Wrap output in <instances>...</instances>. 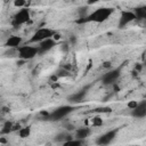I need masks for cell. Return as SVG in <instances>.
<instances>
[{"label": "cell", "mask_w": 146, "mask_h": 146, "mask_svg": "<svg viewBox=\"0 0 146 146\" xmlns=\"http://www.w3.org/2000/svg\"><path fill=\"white\" fill-rule=\"evenodd\" d=\"M30 19H31L30 9L25 7V8L19 9V10L15 14V16H14V18H13V25L17 27V26H19V25H23V24L27 23Z\"/></svg>", "instance_id": "obj_5"}, {"label": "cell", "mask_w": 146, "mask_h": 146, "mask_svg": "<svg viewBox=\"0 0 146 146\" xmlns=\"http://www.w3.org/2000/svg\"><path fill=\"white\" fill-rule=\"evenodd\" d=\"M133 14H135V16H136V19H137V18L143 19V18L146 17V8H145V7H138V8L135 9Z\"/></svg>", "instance_id": "obj_16"}, {"label": "cell", "mask_w": 146, "mask_h": 146, "mask_svg": "<svg viewBox=\"0 0 146 146\" xmlns=\"http://www.w3.org/2000/svg\"><path fill=\"white\" fill-rule=\"evenodd\" d=\"M26 5H27V3H26L25 0H15V1H14V6H15L16 8H18V9L25 8Z\"/></svg>", "instance_id": "obj_20"}, {"label": "cell", "mask_w": 146, "mask_h": 146, "mask_svg": "<svg viewBox=\"0 0 146 146\" xmlns=\"http://www.w3.org/2000/svg\"><path fill=\"white\" fill-rule=\"evenodd\" d=\"M117 131H119L117 129H112V130H110V131H106L105 133L100 135V136L96 139V144H97L98 146H106V145L111 144V143L115 139Z\"/></svg>", "instance_id": "obj_6"}, {"label": "cell", "mask_w": 146, "mask_h": 146, "mask_svg": "<svg viewBox=\"0 0 146 146\" xmlns=\"http://www.w3.org/2000/svg\"><path fill=\"white\" fill-rule=\"evenodd\" d=\"M114 9L110 8V7H100L96 10H94L92 13H90L89 15H87L83 19L79 21V22H83V23H103L105 22L107 18H110V16L113 14Z\"/></svg>", "instance_id": "obj_1"}, {"label": "cell", "mask_w": 146, "mask_h": 146, "mask_svg": "<svg viewBox=\"0 0 146 146\" xmlns=\"http://www.w3.org/2000/svg\"><path fill=\"white\" fill-rule=\"evenodd\" d=\"M17 55L21 59L23 60H30L33 59L38 55V46H32V44H24L21 46L16 49Z\"/></svg>", "instance_id": "obj_2"}, {"label": "cell", "mask_w": 146, "mask_h": 146, "mask_svg": "<svg viewBox=\"0 0 146 146\" xmlns=\"http://www.w3.org/2000/svg\"><path fill=\"white\" fill-rule=\"evenodd\" d=\"M2 110H3V112H8V111H9V110H8V108H7V107H3V108H2Z\"/></svg>", "instance_id": "obj_26"}, {"label": "cell", "mask_w": 146, "mask_h": 146, "mask_svg": "<svg viewBox=\"0 0 146 146\" xmlns=\"http://www.w3.org/2000/svg\"><path fill=\"white\" fill-rule=\"evenodd\" d=\"M95 111H96V112H100V113H108V112H111L112 110H111L110 107H105V108H96Z\"/></svg>", "instance_id": "obj_22"}, {"label": "cell", "mask_w": 146, "mask_h": 146, "mask_svg": "<svg viewBox=\"0 0 146 146\" xmlns=\"http://www.w3.org/2000/svg\"><path fill=\"white\" fill-rule=\"evenodd\" d=\"M86 96H87V90H86V89H82V90H80L79 92H75V94L71 95V96L68 97V100H70L71 103H73V104L81 103V102L86 98Z\"/></svg>", "instance_id": "obj_12"}, {"label": "cell", "mask_w": 146, "mask_h": 146, "mask_svg": "<svg viewBox=\"0 0 146 146\" xmlns=\"http://www.w3.org/2000/svg\"><path fill=\"white\" fill-rule=\"evenodd\" d=\"M17 132L21 138H23V139L29 138L31 136V127H21V129Z\"/></svg>", "instance_id": "obj_15"}, {"label": "cell", "mask_w": 146, "mask_h": 146, "mask_svg": "<svg viewBox=\"0 0 146 146\" xmlns=\"http://www.w3.org/2000/svg\"><path fill=\"white\" fill-rule=\"evenodd\" d=\"M7 143H8L7 138H6V137H3V136H1V137H0V144L5 145V144H7Z\"/></svg>", "instance_id": "obj_24"}, {"label": "cell", "mask_w": 146, "mask_h": 146, "mask_svg": "<svg viewBox=\"0 0 146 146\" xmlns=\"http://www.w3.org/2000/svg\"><path fill=\"white\" fill-rule=\"evenodd\" d=\"M137 105H138V102H137V100H130V102L128 103V108H130V110L132 111L133 108L137 107Z\"/></svg>", "instance_id": "obj_21"}, {"label": "cell", "mask_w": 146, "mask_h": 146, "mask_svg": "<svg viewBox=\"0 0 146 146\" xmlns=\"http://www.w3.org/2000/svg\"><path fill=\"white\" fill-rule=\"evenodd\" d=\"M103 68H107V70H111V67H112V63L111 62H108V60H106V62H104L103 63Z\"/></svg>", "instance_id": "obj_23"}, {"label": "cell", "mask_w": 146, "mask_h": 146, "mask_svg": "<svg viewBox=\"0 0 146 146\" xmlns=\"http://www.w3.org/2000/svg\"><path fill=\"white\" fill-rule=\"evenodd\" d=\"M70 139H72V136L68 135V133H66V132H60V133H58V135L55 137V140H56V141H60V143L67 141V140H70Z\"/></svg>", "instance_id": "obj_17"}, {"label": "cell", "mask_w": 146, "mask_h": 146, "mask_svg": "<svg viewBox=\"0 0 146 146\" xmlns=\"http://www.w3.org/2000/svg\"><path fill=\"white\" fill-rule=\"evenodd\" d=\"M81 145H82V140H79L75 138H72V139L63 143V146H81Z\"/></svg>", "instance_id": "obj_18"}, {"label": "cell", "mask_w": 146, "mask_h": 146, "mask_svg": "<svg viewBox=\"0 0 146 146\" xmlns=\"http://www.w3.org/2000/svg\"><path fill=\"white\" fill-rule=\"evenodd\" d=\"M0 110H1V108H0Z\"/></svg>", "instance_id": "obj_27"}, {"label": "cell", "mask_w": 146, "mask_h": 146, "mask_svg": "<svg viewBox=\"0 0 146 146\" xmlns=\"http://www.w3.org/2000/svg\"><path fill=\"white\" fill-rule=\"evenodd\" d=\"M56 43H57V42H56L52 38L41 41V42L38 44V55H43V54L50 51V50L56 46Z\"/></svg>", "instance_id": "obj_9"}, {"label": "cell", "mask_w": 146, "mask_h": 146, "mask_svg": "<svg viewBox=\"0 0 146 146\" xmlns=\"http://www.w3.org/2000/svg\"><path fill=\"white\" fill-rule=\"evenodd\" d=\"M135 68H136L137 71H140V70H141V65H140V64H137V65L135 66Z\"/></svg>", "instance_id": "obj_25"}, {"label": "cell", "mask_w": 146, "mask_h": 146, "mask_svg": "<svg viewBox=\"0 0 146 146\" xmlns=\"http://www.w3.org/2000/svg\"><path fill=\"white\" fill-rule=\"evenodd\" d=\"M72 111H73V106H72V105L59 106V107L55 108L51 113H49L48 120H51V121H59V120H62L63 117L67 116Z\"/></svg>", "instance_id": "obj_4"}, {"label": "cell", "mask_w": 146, "mask_h": 146, "mask_svg": "<svg viewBox=\"0 0 146 146\" xmlns=\"http://www.w3.org/2000/svg\"><path fill=\"white\" fill-rule=\"evenodd\" d=\"M119 76H120V70L119 68H113V70L111 68L103 75L102 82L104 84H112L119 79Z\"/></svg>", "instance_id": "obj_8"}, {"label": "cell", "mask_w": 146, "mask_h": 146, "mask_svg": "<svg viewBox=\"0 0 146 146\" xmlns=\"http://www.w3.org/2000/svg\"><path fill=\"white\" fill-rule=\"evenodd\" d=\"M135 19H136V16H135L133 11H131V10H123V11H121V15H120V18H119V27L123 29L125 25L130 24Z\"/></svg>", "instance_id": "obj_7"}, {"label": "cell", "mask_w": 146, "mask_h": 146, "mask_svg": "<svg viewBox=\"0 0 146 146\" xmlns=\"http://www.w3.org/2000/svg\"><path fill=\"white\" fill-rule=\"evenodd\" d=\"M131 115L136 119H143L146 116V102L143 100L140 103H138L137 107L133 108L131 111Z\"/></svg>", "instance_id": "obj_11"}, {"label": "cell", "mask_w": 146, "mask_h": 146, "mask_svg": "<svg viewBox=\"0 0 146 146\" xmlns=\"http://www.w3.org/2000/svg\"><path fill=\"white\" fill-rule=\"evenodd\" d=\"M55 33H56V32H55L54 30L49 29V27H41V29L36 30V31L33 33L32 38L30 39V42H31V43H40V42L43 41V40H47V39L52 38Z\"/></svg>", "instance_id": "obj_3"}, {"label": "cell", "mask_w": 146, "mask_h": 146, "mask_svg": "<svg viewBox=\"0 0 146 146\" xmlns=\"http://www.w3.org/2000/svg\"><path fill=\"white\" fill-rule=\"evenodd\" d=\"M90 123H91L92 127H100V125H103V119L100 116H95L90 121Z\"/></svg>", "instance_id": "obj_19"}, {"label": "cell", "mask_w": 146, "mask_h": 146, "mask_svg": "<svg viewBox=\"0 0 146 146\" xmlns=\"http://www.w3.org/2000/svg\"><path fill=\"white\" fill-rule=\"evenodd\" d=\"M22 42H23L22 36H19V35H10L6 40L5 47H7L9 49H17L18 47L22 46Z\"/></svg>", "instance_id": "obj_10"}, {"label": "cell", "mask_w": 146, "mask_h": 146, "mask_svg": "<svg viewBox=\"0 0 146 146\" xmlns=\"http://www.w3.org/2000/svg\"><path fill=\"white\" fill-rule=\"evenodd\" d=\"M13 125H14L13 122L6 121V122L3 123V125H2V129L0 130V133H1V135H8V133L13 132Z\"/></svg>", "instance_id": "obj_14"}, {"label": "cell", "mask_w": 146, "mask_h": 146, "mask_svg": "<svg viewBox=\"0 0 146 146\" xmlns=\"http://www.w3.org/2000/svg\"><path fill=\"white\" fill-rule=\"evenodd\" d=\"M90 133H91L90 128H88V127H81V128H79V129L75 130V135H74V136H75V139L83 140V139H86Z\"/></svg>", "instance_id": "obj_13"}]
</instances>
